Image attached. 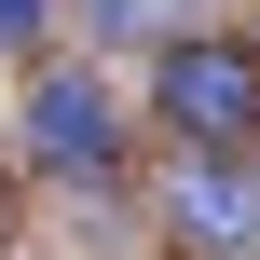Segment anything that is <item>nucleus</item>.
Wrapping results in <instances>:
<instances>
[{
    "label": "nucleus",
    "instance_id": "3",
    "mask_svg": "<svg viewBox=\"0 0 260 260\" xmlns=\"http://www.w3.org/2000/svg\"><path fill=\"white\" fill-rule=\"evenodd\" d=\"M27 151L69 165V178H110V151H123L110 82H96V69H41V82H27Z\"/></svg>",
    "mask_w": 260,
    "mask_h": 260
},
{
    "label": "nucleus",
    "instance_id": "1",
    "mask_svg": "<svg viewBox=\"0 0 260 260\" xmlns=\"http://www.w3.org/2000/svg\"><path fill=\"white\" fill-rule=\"evenodd\" d=\"M151 96H165L178 151H247V137H260V55H247V41H165Z\"/></svg>",
    "mask_w": 260,
    "mask_h": 260
},
{
    "label": "nucleus",
    "instance_id": "4",
    "mask_svg": "<svg viewBox=\"0 0 260 260\" xmlns=\"http://www.w3.org/2000/svg\"><path fill=\"white\" fill-rule=\"evenodd\" d=\"M82 14H96L110 41H151V27H165V0H82ZM165 41H178V27H165Z\"/></svg>",
    "mask_w": 260,
    "mask_h": 260
},
{
    "label": "nucleus",
    "instance_id": "5",
    "mask_svg": "<svg viewBox=\"0 0 260 260\" xmlns=\"http://www.w3.org/2000/svg\"><path fill=\"white\" fill-rule=\"evenodd\" d=\"M55 27V0H0V41H41Z\"/></svg>",
    "mask_w": 260,
    "mask_h": 260
},
{
    "label": "nucleus",
    "instance_id": "2",
    "mask_svg": "<svg viewBox=\"0 0 260 260\" xmlns=\"http://www.w3.org/2000/svg\"><path fill=\"white\" fill-rule=\"evenodd\" d=\"M165 206H178L192 247L260 260V165H247V151H178V165H165Z\"/></svg>",
    "mask_w": 260,
    "mask_h": 260
}]
</instances>
